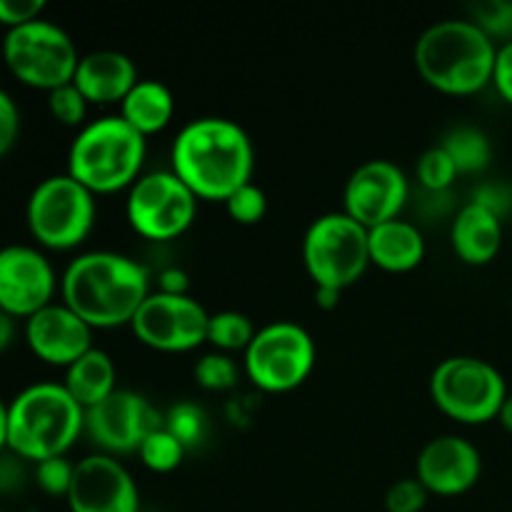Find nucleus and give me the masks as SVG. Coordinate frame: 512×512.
Listing matches in <instances>:
<instances>
[{
    "label": "nucleus",
    "mask_w": 512,
    "mask_h": 512,
    "mask_svg": "<svg viewBox=\"0 0 512 512\" xmlns=\"http://www.w3.org/2000/svg\"><path fill=\"white\" fill-rule=\"evenodd\" d=\"M440 145L448 150L458 173H478V170L488 168L490 140L483 130L470 128V125H460V128L450 130Z\"/></svg>",
    "instance_id": "24"
},
{
    "label": "nucleus",
    "mask_w": 512,
    "mask_h": 512,
    "mask_svg": "<svg viewBox=\"0 0 512 512\" xmlns=\"http://www.w3.org/2000/svg\"><path fill=\"white\" fill-rule=\"evenodd\" d=\"M370 263L390 273H405L420 265L425 255V240L418 225L408 220H388L368 230Z\"/></svg>",
    "instance_id": "21"
},
{
    "label": "nucleus",
    "mask_w": 512,
    "mask_h": 512,
    "mask_svg": "<svg viewBox=\"0 0 512 512\" xmlns=\"http://www.w3.org/2000/svg\"><path fill=\"white\" fill-rule=\"evenodd\" d=\"M345 213L365 228L398 218L408 200V178L393 160H368L345 183Z\"/></svg>",
    "instance_id": "16"
},
{
    "label": "nucleus",
    "mask_w": 512,
    "mask_h": 512,
    "mask_svg": "<svg viewBox=\"0 0 512 512\" xmlns=\"http://www.w3.org/2000/svg\"><path fill=\"white\" fill-rule=\"evenodd\" d=\"M255 333L253 320L238 310H220L208 320V343L218 350H248Z\"/></svg>",
    "instance_id": "25"
},
{
    "label": "nucleus",
    "mask_w": 512,
    "mask_h": 512,
    "mask_svg": "<svg viewBox=\"0 0 512 512\" xmlns=\"http://www.w3.org/2000/svg\"><path fill=\"white\" fill-rule=\"evenodd\" d=\"M458 168H455L453 158L448 155V150L443 145H433L430 150H425L423 158L418 160V178L433 193H443L453 185Z\"/></svg>",
    "instance_id": "27"
},
{
    "label": "nucleus",
    "mask_w": 512,
    "mask_h": 512,
    "mask_svg": "<svg viewBox=\"0 0 512 512\" xmlns=\"http://www.w3.org/2000/svg\"><path fill=\"white\" fill-rule=\"evenodd\" d=\"M58 278L50 260L33 245L0 248V310L25 318L53 303Z\"/></svg>",
    "instance_id": "14"
},
{
    "label": "nucleus",
    "mask_w": 512,
    "mask_h": 512,
    "mask_svg": "<svg viewBox=\"0 0 512 512\" xmlns=\"http://www.w3.org/2000/svg\"><path fill=\"white\" fill-rule=\"evenodd\" d=\"M338 300H340V290L320 288V285H315V303H318L320 308H325V310L335 308V305H338Z\"/></svg>",
    "instance_id": "41"
},
{
    "label": "nucleus",
    "mask_w": 512,
    "mask_h": 512,
    "mask_svg": "<svg viewBox=\"0 0 512 512\" xmlns=\"http://www.w3.org/2000/svg\"><path fill=\"white\" fill-rule=\"evenodd\" d=\"M493 83L498 85L500 95L508 103H512V40H505L495 55V68H493Z\"/></svg>",
    "instance_id": "37"
},
{
    "label": "nucleus",
    "mask_w": 512,
    "mask_h": 512,
    "mask_svg": "<svg viewBox=\"0 0 512 512\" xmlns=\"http://www.w3.org/2000/svg\"><path fill=\"white\" fill-rule=\"evenodd\" d=\"M8 448V403L0 398V450Z\"/></svg>",
    "instance_id": "42"
},
{
    "label": "nucleus",
    "mask_w": 512,
    "mask_h": 512,
    "mask_svg": "<svg viewBox=\"0 0 512 512\" xmlns=\"http://www.w3.org/2000/svg\"><path fill=\"white\" fill-rule=\"evenodd\" d=\"M175 113V98L160 80H138L120 103V118L128 120L138 133L150 135L163 130Z\"/></svg>",
    "instance_id": "23"
},
{
    "label": "nucleus",
    "mask_w": 512,
    "mask_h": 512,
    "mask_svg": "<svg viewBox=\"0 0 512 512\" xmlns=\"http://www.w3.org/2000/svg\"><path fill=\"white\" fill-rule=\"evenodd\" d=\"M0 512H5V510H0Z\"/></svg>",
    "instance_id": "44"
},
{
    "label": "nucleus",
    "mask_w": 512,
    "mask_h": 512,
    "mask_svg": "<svg viewBox=\"0 0 512 512\" xmlns=\"http://www.w3.org/2000/svg\"><path fill=\"white\" fill-rule=\"evenodd\" d=\"M65 500L70 512H140V493L133 475L108 453L85 455L75 463Z\"/></svg>",
    "instance_id": "15"
},
{
    "label": "nucleus",
    "mask_w": 512,
    "mask_h": 512,
    "mask_svg": "<svg viewBox=\"0 0 512 512\" xmlns=\"http://www.w3.org/2000/svg\"><path fill=\"white\" fill-rule=\"evenodd\" d=\"M210 313L198 300L185 295L150 293L133 318L138 340L165 353H183L208 340Z\"/></svg>",
    "instance_id": "12"
},
{
    "label": "nucleus",
    "mask_w": 512,
    "mask_h": 512,
    "mask_svg": "<svg viewBox=\"0 0 512 512\" xmlns=\"http://www.w3.org/2000/svg\"><path fill=\"white\" fill-rule=\"evenodd\" d=\"M453 248L465 263L485 265L503 245V220L478 203H468L453 223Z\"/></svg>",
    "instance_id": "20"
},
{
    "label": "nucleus",
    "mask_w": 512,
    "mask_h": 512,
    "mask_svg": "<svg viewBox=\"0 0 512 512\" xmlns=\"http://www.w3.org/2000/svg\"><path fill=\"white\" fill-rule=\"evenodd\" d=\"M3 60L20 83L50 93L73 83L80 55L68 30L53 20L38 18L5 33Z\"/></svg>",
    "instance_id": "7"
},
{
    "label": "nucleus",
    "mask_w": 512,
    "mask_h": 512,
    "mask_svg": "<svg viewBox=\"0 0 512 512\" xmlns=\"http://www.w3.org/2000/svg\"><path fill=\"white\" fill-rule=\"evenodd\" d=\"M85 430V410L63 383H33L8 403V448L20 460L58 458Z\"/></svg>",
    "instance_id": "4"
},
{
    "label": "nucleus",
    "mask_w": 512,
    "mask_h": 512,
    "mask_svg": "<svg viewBox=\"0 0 512 512\" xmlns=\"http://www.w3.org/2000/svg\"><path fill=\"white\" fill-rule=\"evenodd\" d=\"M155 428H160L158 410L133 390L118 388L98 405L85 410L83 433L108 455L140 450L143 440Z\"/></svg>",
    "instance_id": "13"
},
{
    "label": "nucleus",
    "mask_w": 512,
    "mask_h": 512,
    "mask_svg": "<svg viewBox=\"0 0 512 512\" xmlns=\"http://www.w3.org/2000/svg\"><path fill=\"white\" fill-rule=\"evenodd\" d=\"M20 135V110L13 95L0 88V158L13 150Z\"/></svg>",
    "instance_id": "35"
},
{
    "label": "nucleus",
    "mask_w": 512,
    "mask_h": 512,
    "mask_svg": "<svg viewBox=\"0 0 512 512\" xmlns=\"http://www.w3.org/2000/svg\"><path fill=\"white\" fill-rule=\"evenodd\" d=\"M473 203L483 205V208H488L490 213H495L503 220V215L512 208V193L505 185H483V188L475 193Z\"/></svg>",
    "instance_id": "38"
},
{
    "label": "nucleus",
    "mask_w": 512,
    "mask_h": 512,
    "mask_svg": "<svg viewBox=\"0 0 512 512\" xmlns=\"http://www.w3.org/2000/svg\"><path fill=\"white\" fill-rule=\"evenodd\" d=\"M130 225L150 240H170L185 233L198 213V195L173 173L155 170L130 185L125 203Z\"/></svg>",
    "instance_id": "11"
},
{
    "label": "nucleus",
    "mask_w": 512,
    "mask_h": 512,
    "mask_svg": "<svg viewBox=\"0 0 512 512\" xmlns=\"http://www.w3.org/2000/svg\"><path fill=\"white\" fill-rule=\"evenodd\" d=\"M65 390L83 405V410L93 408L100 400L115 393V363L105 350L90 348L80 355L73 365L65 368Z\"/></svg>",
    "instance_id": "22"
},
{
    "label": "nucleus",
    "mask_w": 512,
    "mask_h": 512,
    "mask_svg": "<svg viewBox=\"0 0 512 512\" xmlns=\"http://www.w3.org/2000/svg\"><path fill=\"white\" fill-rule=\"evenodd\" d=\"M13 338H15V318L5 313V310H0V353L13 343Z\"/></svg>",
    "instance_id": "40"
},
{
    "label": "nucleus",
    "mask_w": 512,
    "mask_h": 512,
    "mask_svg": "<svg viewBox=\"0 0 512 512\" xmlns=\"http://www.w3.org/2000/svg\"><path fill=\"white\" fill-rule=\"evenodd\" d=\"M483 473L480 450L460 435L433 438L418 455V480L435 495H460Z\"/></svg>",
    "instance_id": "18"
},
{
    "label": "nucleus",
    "mask_w": 512,
    "mask_h": 512,
    "mask_svg": "<svg viewBox=\"0 0 512 512\" xmlns=\"http://www.w3.org/2000/svg\"><path fill=\"white\" fill-rule=\"evenodd\" d=\"M138 80V68L130 55L120 50H93L80 55L73 83L88 103H123Z\"/></svg>",
    "instance_id": "19"
},
{
    "label": "nucleus",
    "mask_w": 512,
    "mask_h": 512,
    "mask_svg": "<svg viewBox=\"0 0 512 512\" xmlns=\"http://www.w3.org/2000/svg\"><path fill=\"white\" fill-rule=\"evenodd\" d=\"M25 340L40 360L68 368L93 348V328L65 303H50L25 320Z\"/></svg>",
    "instance_id": "17"
},
{
    "label": "nucleus",
    "mask_w": 512,
    "mask_h": 512,
    "mask_svg": "<svg viewBox=\"0 0 512 512\" xmlns=\"http://www.w3.org/2000/svg\"><path fill=\"white\" fill-rule=\"evenodd\" d=\"M185 450L188 448H185L165 425H160V428H155L153 433L143 440L138 455L150 470H155V473H170V470H175L183 463Z\"/></svg>",
    "instance_id": "26"
},
{
    "label": "nucleus",
    "mask_w": 512,
    "mask_h": 512,
    "mask_svg": "<svg viewBox=\"0 0 512 512\" xmlns=\"http://www.w3.org/2000/svg\"><path fill=\"white\" fill-rule=\"evenodd\" d=\"M188 290V275L178 268H168L160 273V293L170 295H185Z\"/></svg>",
    "instance_id": "39"
},
{
    "label": "nucleus",
    "mask_w": 512,
    "mask_h": 512,
    "mask_svg": "<svg viewBox=\"0 0 512 512\" xmlns=\"http://www.w3.org/2000/svg\"><path fill=\"white\" fill-rule=\"evenodd\" d=\"M75 475V463H70L65 455H58V458H48L35 463V483L43 490L45 495H53V498H68L70 483H73Z\"/></svg>",
    "instance_id": "29"
},
{
    "label": "nucleus",
    "mask_w": 512,
    "mask_h": 512,
    "mask_svg": "<svg viewBox=\"0 0 512 512\" xmlns=\"http://www.w3.org/2000/svg\"><path fill=\"white\" fill-rule=\"evenodd\" d=\"M195 380L205 390H228L238 383V365L225 353H208L195 365Z\"/></svg>",
    "instance_id": "28"
},
{
    "label": "nucleus",
    "mask_w": 512,
    "mask_h": 512,
    "mask_svg": "<svg viewBox=\"0 0 512 512\" xmlns=\"http://www.w3.org/2000/svg\"><path fill=\"white\" fill-rule=\"evenodd\" d=\"M48 110L58 123L63 125H83L88 113V100L80 93L75 83H65L48 93Z\"/></svg>",
    "instance_id": "30"
},
{
    "label": "nucleus",
    "mask_w": 512,
    "mask_h": 512,
    "mask_svg": "<svg viewBox=\"0 0 512 512\" xmlns=\"http://www.w3.org/2000/svg\"><path fill=\"white\" fill-rule=\"evenodd\" d=\"M255 150L248 133L228 118H198L173 143V173L205 200H228L250 183Z\"/></svg>",
    "instance_id": "2"
},
{
    "label": "nucleus",
    "mask_w": 512,
    "mask_h": 512,
    "mask_svg": "<svg viewBox=\"0 0 512 512\" xmlns=\"http://www.w3.org/2000/svg\"><path fill=\"white\" fill-rule=\"evenodd\" d=\"M493 38L473 20H440L423 30L415 43V68L433 88L468 95L493 80Z\"/></svg>",
    "instance_id": "3"
},
{
    "label": "nucleus",
    "mask_w": 512,
    "mask_h": 512,
    "mask_svg": "<svg viewBox=\"0 0 512 512\" xmlns=\"http://www.w3.org/2000/svg\"><path fill=\"white\" fill-rule=\"evenodd\" d=\"M498 418H500V423H503V428L512 433V393H508V398H505L503 410H500Z\"/></svg>",
    "instance_id": "43"
},
{
    "label": "nucleus",
    "mask_w": 512,
    "mask_h": 512,
    "mask_svg": "<svg viewBox=\"0 0 512 512\" xmlns=\"http://www.w3.org/2000/svg\"><path fill=\"white\" fill-rule=\"evenodd\" d=\"M165 428H168L170 433L185 445V448H190V445H195L200 438H203L205 415L203 410L195 408V405L180 403L170 410L168 420H165Z\"/></svg>",
    "instance_id": "32"
},
{
    "label": "nucleus",
    "mask_w": 512,
    "mask_h": 512,
    "mask_svg": "<svg viewBox=\"0 0 512 512\" xmlns=\"http://www.w3.org/2000/svg\"><path fill=\"white\" fill-rule=\"evenodd\" d=\"M315 365V343L308 330L275 320L255 333L245 350V373L268 393H285L303 383Z\"/></svg>",
    "instance_id": "10"
},
{
    "label": "nucleus",
    "mask_w": 512,
    "mask_h": 512,
    "mask_svg": "<svg viewBox=\"0 0 512 512\" xmlns=\"http://www.w3.org/2000/svg\"><path fill=\"white\" fill-rule=\"evenodd\" d=\"M430 395L445 415L460 423H488L503 410L508 385L488 360L455 355L433 370Z\"/></svg>",
    "instance_id": "8"
},
{
    "label": "nucleus",
    "mask_w": 512,
    "mask_h": 512,
    "mask_svg": "<svg viewBox=\"0 0 512 512\" xmlns=\"http://www.w3.org/2000/svg\"><path fill=\"white\" fill-rule=\"evenodd\" d=\"M225 208H228V215L235 223L253 225L258 220H263L265 210H268V198H265V193L258 185L248 183L225 200Z\"/></svg>",
    "instance_id": "31"
},
{
    "label": "nucleus",
    "mask_w": 512,
    "mask_h": 512,
    "mask_svg": "<svg viewBox=\"0 0 512 512\" xmlns=\"http://www.w3.org/2000/svg\"><path fill=\"white\" fill-rule=\"evenodd\" d=\"M473 23L480 25L488 35H512V3L488 0L473 5Z\"/></svg>",
    "instance_id": "34"
},
{
    "label": "nucleus",
    "mask_w": 512,
    "mask_h": 512,
    "mask_svg": "<svg viewBox=\"0 0 512 512\" xmlns=\"http://www.w3.org/2000/svg\"><path fill=\"white\" fill-rule=\"evenodd\" d=\"M45 10L43 0H0V25L18 28V25L38 20Z\"/></svg>",
    "instance_id": "36"
},
{
    "label": "nucleus",
    "mask_w": 512,
    "mask_h": 512,
    "mask_svg": "<svg viewBox=\"0 0 512 512\" xmlns=\"http://www.w3.org/2000/svg\"><path fill=\"white\" fill-rule=\"evenodd\" d=\"M428 488L418 478H403L393 483L385 495L388 512H420L428 503Z\"/></svg>",
    "instance_id": "33"
},
{
    "label": "nucleus",
    "mask_w": 512,
    "mask_h": 512,
    "mask_svg": "<svg viewBox=\"0 0 512 512\" xmlns=\"http://www.w3.org/2000/svg\"><path fill=\"white\" fill-rule=\"evenodd\" d=\"M63 303L90 328L133 323L150 295L148 270L138 260L113 250H90L70 260L60 278Z\"/></svg>",
    "instance_id": "1"
},
{
    "label": "nucleus",
    "mask_w": 512,
    "mask_h": 512,
    "mask_svg": "<svg viewBox=\"0 0 512 512\" xmlns=\"http://www.w3.org/2000/svg\"><path fill=\"white\" fill-rule=\"evenodd\" d=\"M145 135L120 115L85 123L68 150V175L90 193H115L140 178Z\"/></svg>",
    "instance_id": "5"
},
{
    "label": "nucleus",
    "mask_w": 512,
    "mask_h": 512,
    "mask_svg": "<svg viewBox=\"0 0 512 512\" xmlns=\"http://www.w3.org/2000/svg\"><path fill=\"white\" fill-rule=\"evenodd\" d=\"M25 220L43 248L70 250L93 230L95 193L68 173L48 175L30 193Z\"/></svg>",
    "instance_id": "6"
},
{
    "label": "nucleus",
    "mask_w": 512,
    "mask_h": 512,
    "mask_svg": "<svg viewBox=\"0 0 512 512\" xmlns=\"http://www.w3.org/2000/svg\"><path fill=\"white\" fill-rule=\"evenodd\" d=\"M303 260L315 285L343 293L370 263L368 228L348 213L320 215L303 238Z\"/></svg>",
    "instance_id": "9"
}]
</instances>
